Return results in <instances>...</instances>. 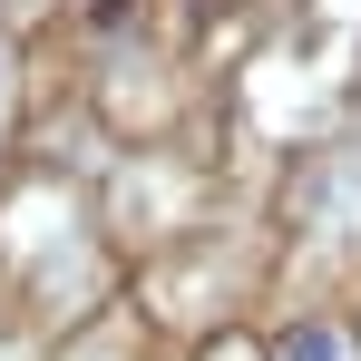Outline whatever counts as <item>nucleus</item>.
Returning <instances> with one entry per match:
<instances>
[{"label":"nucleus","instance_id":"obj_1","mask_svg":"<svg viewBox=\"0 0 361 361\" xmlns=\"http://www.w3.org/2000/svg\"><path fill=\"white\" fill-rule=\"evenodd\" d=\"M283 361H332V342H322V332H302V342H293Z\"/></svg>","mask_w":361,"mask_h":361}]
</instances>
